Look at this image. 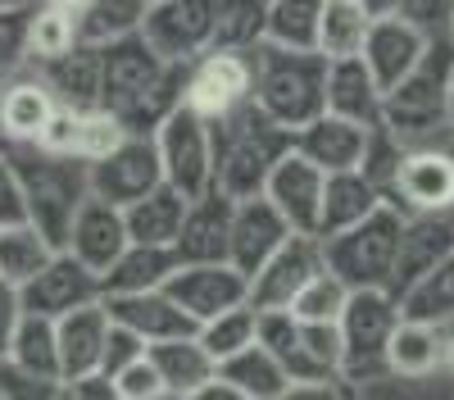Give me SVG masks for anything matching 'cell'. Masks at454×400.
I'll list each match as a JSON object with an SVG mask.
<instances>
[{
	"mask_svg": "<svg viewBox=\"0 0 454 400\" xmlns=\"http://www.w3.org/2000/svg\"><path fill=\"white\" fill-rule=\"evenodd\" d=\"M10 164H14L19 192H23L27 224L55 250H64L73 218H78L82 200L91 196L87 164L68 160V155H55V151H46V145H10Z\"/></svg>",
	"mask_w": 454,
	"mask_h": 400,
	"instance_id": "cell-1",
	"label": "cell"
},
{
	"mask_svg": "<svg viewBox=\"0 0 454 400\" xmlns=\"http://www.w3.org/2000/svg\"><path fill=\"white\" fill-rule=\"evenodd\" d=\"M291 155V132L278 128L254 100L237 114L214 123V187H223L232 200L259 196L269 173Z\"/></svg>",
	"mask_w": 454,
	"mask_h": 400,
	"instance_id": "cell-2",
	"label": "cell"
},
{
	"mask_svg": "<svg viewBox=\"0 0 454 400\" xmlns=\"http://www.w3.org/2000/svg\"><path fill=\"white\" fill-rule=\"evenodd\" d=\"M254 109H263L278 128L300 132L327 114V59L318 51H286L263 42L254 51Z\"/></svg>",
	"mask_w": 454,
	"mask_h": 400,
	"instance_id": "cell-3",
	"label": "cell"
},
{
	"mask_svg": "<svg viewBox=\"0 0 454 400\" xmlns=\"http://www.w3.org/2000/svg\"><path fill=\"white\" fill-rule=\"evenodd\" d=\"M450 82H454V46L432 42L419 68L395 82L382 100V128L404 145H432L436 137H454L450 128Z\"/></svg>",
	"mask_w": 454,
	"mask_h": 400,
	"instance_id": "cell-4",
	"label": "cell"
},
{
	"mask_svg": "<svg viewBox=\"0 0 454 400\" xmlns=\"http://www.w3.org/2000/svg\"><path fill=\"white\" fill-rule=\"evenodd\" d=\"M400 232H404V209L387 200L364 224L336 237H318L327 273H336L350 291H391L395 260H400Z\"/></svg>",
	"mask_w": 454,
	"mask_h": 400,
	"instance_id": "cell-5",
	"label": "cell"
},
{
	"mask_svg": "<svg viewBox=\"0 0 454 400\" xmlns=\"http://www.w3.org/2000/svg\"><path fill=\"white\" fill-rule=\"evenodd\" d=\"M404 318V305L391 291H350L346 310H340V378L364 387L372 378H387V350L391 333Z\"/></svg>",
	"mask_w": 454,
	"mask_h": 400,
	"instance_id": "cell-6",
	"label": "cell"
},
{
	"mask_svg": "<svg viewBox=\"0 0 454 400\" xmlns=\"http://www.w3.org/2000/svg\"><path fill=\"white\" fill-rule=\"evenodd\" d=\"M150 137H155L160 169L173 192L196 200L214 187V123L200 119L192 105H177Z\"/></svg>",
	"mask_w": 454,
	"mask_h": 400,
	"instance_id": "cell-7",
	"label": "cell"
},
{
	"mask_svg": "<svg viewBox=\"0 0 454 400\" xmlns=\"http://www.w3.org/2000/svg\"><path fill=\"white\" fill-rule=\"evenodd\" d=\"M254 96V51H227L214 46L196 64H186L182 105H192L200 119L218 123L227 114L246 109Z\"/></svg>",
	"mask_w": 454,
	"mask_h": 400,
	"instance_id": "cell-8",
	"label": "cell"
},
{
	"mask_svg": "<svg viewBox=\"0 0 454 400\" xmlns=\"http://www.w3.org/2000/svg\"><path fill=\"white\" fill-rule=\"evenodd\" d=\"M218 0H150L141 36L164 64H196L214 51Z\"/></svg>",
	"mask_w": 454,
	"mask_h": 400,
	"instance_id": "cell-9",
	"label": "cell"
},
{
	"mask_svg": "<svg viewBox=\"0 0 454 400\" xmlns=\"http://www.w3.org/2000/svg\"><path fill=\"white\" fill-rule=\"evenodd\" d=\"M100 301H105L100 273L87 269L78 255H68V250H55L51 260L19 286L23 314H42V318H64L73 310H87V305H100Z\"/></svg>",
	"mask_w": 454,
	"mask_h": 400,
	"instance_id": "cell-10",
	"label": "cell"
},
{
	"mask_svg": "<svg viewBox=\"0 0 454 400\" xmlns=\"http://www.w3.org/2000/svg\"><path fill=\"white\" fill-rule=\"evenodd\" d=\"M87 177H91V196L119 205V209L137 205L145 192H155L160 182H164L155 137H150V132H128L109 155H100L96 164H87Z\"/></svg>",
	"mask_w": 454,
	"mask_h": 400,
	"instance_id": "cell-11",
	"label": "cell"
},
{
	"mask_svg": "<svg viewBox=\"0 0 454 400\" xmlns=\"http://www.w3.org/2000/svg\"><path fill=\"white\" fill-rule=\"evenodd\" d=\"M387 200L404 214H454V151L404 145Z\"/></svg>",
	"mask_w": 454,
	"mask_h": 400,
	"instance_id": "cell-12",
	"label": "cell"
},
{
	"mask_svg": "<svg viewBox=\"0 0 454 400\" xmlns=\"http://www.w3.org/2000/svg\"><path fill=\"white\" fill-rule=\"evenodd\" d=\"M327 269L323 260V241L318 237H286L282 250L250 278V305L254 310H291L295 296L305 291L318 273Z\"/></svg>",
	"mask_w": 454,
	"mask_h": 400,
	"instance_id": "cell-13",
	"label": "cell"
},
{
	"mask_svg": "<svg viewBox=\"0 0 454 400\" xmlns=\"http://www.w3.org/2000/svg\"><path fill=\"white\" fill-rule=\"evenodd\" d=\"M323 187H327V173L314 169L305 155H291L269 173V182H263V200H269L282 218L286 228L300 232V237H318V224H323Z\"/></svg>",
	"mask_w": 454,
	"mask_h": 400,
	"instance_id": "cell-14",
	"label": "cell"
},
{
	"mask_svg": "<svg viewBox=\"0 0 454 400\" xmlns=\"http://www.w3.org/2000/svg\"><path fill=\"white\" fill-rule=\"evenodd\" d=\"M454 255V214H404L400 232V260L391 278V296L404 301L436 264Z\"/></svg>",
	"mask_w": 454,
	"mask_h": 400,
	"instance_id": "cell-15",
	"label": "cell"
},
{
	"mask_svg": "<svg viewBox=\"0 0 454 400\" xmlns=\"http://www.w3.org/2000/svg\"><path fill=\"white\" fill-rule=\"evenodd\" d=\"M164 291H168V296H173L186 314H192L196 323H209L214 314L250 301V282H246L232 264H227V260H218V264H177Z\"/></svg>",
	"mask_w": 454,
	"mask_h": 400,
	"instance_id": "cell-16",
	"label": "cell"
},
{
	"mask_svg": "<svg viewBox=\"0 0 454 400\" xmlns=\"http://www.w3.org/2000/svg\"><path fill=\"white\" fill-rule=\"evenodd\" d=\"M232 214H237V200L223 187H209L205 196H196L192 205H186L182 232L173 241L177 264H218V260H227V250H232Z\"/></svg>",
	"mask_w": 454,
	"mask_h": 400,
	"instance_id": "cell-17",
	"label": "cell"
},
{
	"mask_svg": "<svg viewBox=\"0 0 454 400\" xmlns=\"http://www.w3.org/2000/svg\"><path fill=\"white\" fill-rule=\"evenodd\" d=\"M286 237H295L286 228V218L263 196H246V200H237V214H232V250H227V264L250 282L282 250Z\"/></svg>",
	"mask_w": 454,
	"mask_h": 400,
	"instance_id": "cell-18",
	"label": "cell"
},
{
	"mask_svg": "<svg viewBox=\"0 0 454 400\" xmlns=\"http://www.w3.org/2000/svg\"><path fill=\"white\" fill-rule=\"evenodd\" d=\"M427 46H432V36H423L409 19L391 14V19H372V27H368V36H364L359 59L372 68L377 87L391 91L395 82H404L409 73L419 68V59L427 55Z\"/></svg>",
	"mask_w": 454,
	"mask_h": 400,
	"instance_id": "cell-19",
	"label": "cell"
},
{
	"mask_svg": "<svg viewBox=\"0 0 454 400\" xmlns=\"http://www.w3.org/2000/svg\"><path fill=\"white\" fill-rule=\"evenodd\" d=\"M372 128L340 119V114H318L314 123H305L300 132H291L295 155H305L314 169L323 173H346V169H364Z\"/></svg>",
	"mask_w": 454,
	"mask_h": 400,
	"instance_id": "cell-20",
	"label": "cell"
},
{
	"mask_svg": "<svg viewBox=\"0 0 454 400\" xmlns=\"http://www.w3.org/2000/svg\"><path fill=\"white\" fill-rule=\"evenodd\" d=\"M123 137H128V128L114 114H105V109H68V105H59L51 128H46V137L36 145H46V151H55V155H68V160L96 164Z\"/></svg>",
	"mask_w": 454,
	"mask_h": 400,
	"instance_id": "cell-21",
	"label": "cell"
},
{
	"mask_svg": "<svg viewBox=\"0 0 454 400\" xmlns=\"http://www.w3.org/2000/svg\"><path fill=\"white\" fill-rule=\"evenodd\" d=\"M128 246H132V237H128L123 209L109 205V200H100V196H87L82 209H78V218H73V228H68L64 250L78 255L87 269H96V273L105 278V269L119 260Z\"/></svg>",
	"mask_w": 454,
	"mask_h": 400,
	"instance_id": "cell-22",
	"label": "cell"
},
{
	"mask_svg": "<svg viewBox=\"0 0 454 400\" xmlns=\"http://www.w3.org/2000/svg\"><path fill=\"white\" fill-rule=\"evenodd\" d=\"M105 305H109L114 323L132 327L145 346H160V341H173V337H196L200 333V323L186 314L164 286L160 291H137V296H114Z\"/></svg>",
	"mask_w": 454,
	"mask_h": 400,
	"instance_id": "cell-23",
	"label": "cell"
},
{
	"mask_svg": "<svg viewBox=\"0 0 454 400\" xmlns=\"http://www.w3.org/2000/svg\"><path fill=\"white\" fill-rule=\"evenodd\" d=\"M55 109H59V100L46 87L42 73L14 78L5 91H0V137H5L10 145H36L46 137Z\"/></svg>",
	"mask_w": 454,
	"mask_h": 400,
	"instance_id": "cell-24",
	"label": "cell"
},
{
	"mask_svg": "<svg viewBox=\"0 0 454 400\" xmlns=\"http://www.w3.org/2000/svg\"><path fill=\"white\" fill-rule=\"evenodd\" d=\"M382 100H387V91L377 87L372 68L359 55L327 59V114H340V119H355L364 128H377L382 123Z\"/></svg>",
	"mask_w": 454,
	"mask_h": 400,
	"instance_id": "cell-25",
	"label": "cell"
},
{
	"mask_svg": "<svg viewBox=\"0 0 454 400\" xmlns=\"http://www.w3.org/2000/svg\"><path fill=\"white\" fill-rule=\"evenodd\" d=\"M109 305H87L73 310L64 318H55L59 327V364H64V382H78L87 373H100V355H105V337H109Z\"/></svg>",
	"mask_w": 454,
	"mask_h": 400,
	"instance_id": "cell-26",
	"label": "cell"
},
{
	"mask_svg": "<svg viewBox=\"0 0 454 400\" xmlns=\"http://www.w3.org/2000/svg\"><path fill=\"white\" fill-rule=\"evenodd\" d=\"M387 205V192L364 173V169H346V173H327L323 187V224L318 237H336L355 224H364L368 214H377Z\"/></svg>",
	"mask_w": 454,
	"mask_h": 400,
	"instance_id": "cell-27",
	"label": "cell"
},
{
	"mask_svg": "<svg viewBox=\"0 0 454 400\" xmlns=\"http://www.w3.org/2000/svg\"><path fill=\"white\" fill-rule=\"evenodd\" d=\"M5 359L14 364V369H23L32 382L59 387L64 382V364H59V327H55V318L23 314L14 323V333H10Z\"/></svg>",
	"mask_w": 454,
	"mask_h": 400,
	"instance_id": "cell-28",
	"label": "cell"
},
{
	"mask_svg": "<svg viewBox=\"0 0 454 400\" xmlns=\"http://www.w3.org/2000/svg\"><path fill=\"white\" fill-rule=\"evenodd\" d=\"M173 269H177V250L173 246H137L132 241L100 278L105 282V301L137 296V291H160V286H168Z\"/></svg>",
	"mask_w": 454,
	"mask_h": 400,
	"instance_id": "cell-29",
	"label": "cell"
},
{
	"mask_svg": "<svg viewBox=\"0 0 454 400\" xmlns=\"http://www.w3.org/2000/svg\"><path fill=\"white\" fill-rule=\"evenodd\" d=\"M59 105L68 109H100V46H73L68 55L36 64Z\"/></svg>",
	"mask_w": 454,
	"mask_h": 400,
	"instance_id": "cell-30",
	"label": "cell"
},
{
	"mask_svg": "<svg viewBox=\"0 0 454 400\" xmlns=\"http://www.w3.org/2000/svg\"><path fill=\"white\" fill-rule=\"evenodd\" d=\"M441 359H445V333H441V323L404 314L395 323V333H391L387 369L400 373V378H427V373L441 369Z\"/></svg>",
	"mask_w": 454,
	"mask_h": 400,
	"instance_id": "cell-31",
	"label": "cell"
},
{
	"mask_svg": "<svg viewBox=\"0 0 454 400\" xmlns=\"http://www.w3.org/2000/svg\"><path fill=\"white\" fill-rule=\"evenodd\" d=\"M186 200L182 192H173L168 182H160L155 192H145L137 205L123 209L128 218V237L137 246H173L177 232H182V218H186Z\"/></svg>",
	"mask_w": 454,
	"mask_h": 400,
	"instance_id": "cell-32",
	"label": "cell"
},
{
	"mask_svg": "<svg viewBox=\"0 0 454 400\" xmlns=\"http://www.w3.org/2000/svg\"><path fill=\"white\" fill-rule=\"evenodd\" d=\"M150 359H155V369H160V378H164V391H177V396H196V391L218 373V364H214V355L200 346V337L160 341V346H150Z\"/></svg>",
	"mask_w": 454,
	"mask_h": 400,
	"instance_id": "cell-33",
	"label": "cell"
},
{
	"mask_svg": "<svg viewBox=\"0 0 454 400\" xmlns=\"http://www.w3.org/2000/svg\"><path fill=\"white\" fill-rule=\"evenodd\" d=\"M73 46H82L78 10L55 5V0H36L32 14H27V59L51 64V59L68 55Z\"/></svg>",
	"mask_w": 454,
	"mask_h": 400,
	"instance_id": "cell-34",
	"label": "cell"
},
{
	"mask_svg": "<svg viewBox=\"0 0 454 400\" xmlns=\"http://www.w3.org/2000/svg\"><path fill=\"white\" fill-rule=\"evenodd\" d=\"M372 19L359 0H327L323 19H318V55L323 59H350L364 51Z\"/></svg>",
	"mask_w": 454,
	"mask_h": 400,
	"instance_id": "cell-35",
	"label": "cell"
},
{
	"mask_svg": "<svg viewBox=\"0 0 454 400\" xmlns=\"http://www.w3.org/2000/svg\"><path fill=\"white\" fill-rule=\"evenodd\" d=\"M145 10H150V0H87L78 10L82 46H105V42H119V36L141 32Z\"/></svg>",
	"mask_w": 454,
	"mask_h": 400,
	"instance_id": "cell-36",
	"label": "cell"
},
{
	"mask_svg": "<svg viewBox=\"0 0 454 400\" xmlns=\"http://www.w3.org/2000/svg\"><path fill=\"white\" fill-rule=\"evenodd\" d=\"M218 378H227L232 387H241L250 400H278L282 391H286V369L282 364L263 350L259 341L254 346H246L241 355H232V359H223L218 364Z\"/></svg>",
	"mask_w": 454,
	"mask_h": 400,
	"instance_id": "cell-37",
	"label": "cell"
},
{
	"mask_svg": "<svg viewBox=\"0 0 454 400\" xmlns=\"http://www.w3.org/2000/svg\"><path fill=\"white\" fill-rule=\"evenodd\" d=\"M327 0H273L269 5V46L318 51V19Z\"/></svg>",
	"mask_w": 454,
	"mask_h": 400,
	"instance_id": "cell-38",
	"label": "cell"
},
{
	"mask_svg": "<svg viewBox=\"0 0 454 400\" xmlns=\"http://www.w3.org/2000/svg\"><path fill=\"white\" fill-rule=\"evenodd\" d=\"M269 5H273V0H218L214 46H227V51H259L263 36H269Z\"/></svg>",
	"mask_w": 454,
	"mask_h": 400,
	"instance_id": "cell-39",
	"label": "cell"
},
{
	"mask_svg": "<svg viewBox=\"0 0 454 400\" xmlns=\"http://www.w3.org/2000/svg\"><path fill=\"white\" fill-rule=\"evenodd\" d=\"M51 255H55V246L36 232L27 218H23V224H5V228H0V278H5V282L23 286L36 269L51 260Z\"/></svg>",
	"mask_w": 454,
	"mask_h": 400,
	"instance_id": "cell-40",
	"label": "cell"
},
{
	"mask_svg": "<svg viewBox=\"0 0 454 400\" xmlns=\"http://www.w3.org/2000/svg\"><path fill=\"white\" fill-rule=\"evenodd\" d=\"M200 346L214 355V364H223V359H232V355H241L246 346H254L259 341V310L246 301V305H232V310H223V314H214L209 323H200Z\"/></svg>",
	"mask_w": 454,
	"mask_h": 400,
	"instance_id": "cell-41",
	"label": "cell"
},
{
	"mask_svg": "<svg viewBox=\"0 0 454 400\" xmlns=\"http://www.w3.org/2000/svg\"><path fill=\"white\" fill-rule=\"evenodd\" d=\"M400 305L413 318H427V323H441V327L454 323V255H450L445 264H436Z\"/></svg>",
	"mask_w": 454,
	"mask_h": 400,
	"instance_id": "cell-42",
	"label": "cell"
},
{
	"mask_svg": "<svg viewBox=\"0 0 454 400\" xmlns=\"http://www.w3.org/2000/svg\"><path fill=\"white\" fill-rule=\"evenodd\" d=\"M346 301H350V286L340 282L336 273H318L305 291L295 296V305H291V314L300 318V323H336L340 318V310H346Z\"/></svg>",
	"mask_w": 454,
	"mask_h": 400,
	"instance_id": "cell-43",
	"label": "cell"
},
{
	"mask_svg": "<svg viewBox=\"0 0 454 400\" xmlns=\"http://www.w3.org/2000/svg\"><path fill=\"white\" fill-rule=\"evenodd\" d=\"M400 19H409L423 36L432 42H450V27H454V0H404Z\"/></svg>",
	"mask_w": 454,
	"mask_h": 400,
	"instance_id": "cell-44",
	"label": "cell"
},
{
	"mask_svg": "<svg viewBox=\"0 0 454 400\" xmlns=\"http://www.w3.org/2000/svg\"><path fill=\"white\" fill-rule=\"evenodd\" d=\"M114 387L123 391V400H160L164 396V378L155 369V359H150V350L141 359H132L128 369L114 373Z\"/></svg>",
	"mask_w": 454,
	"mask_h": 400,
	"instance_id": "cell-45",
	"label": "cell"
},
{
	"mask_svg": "<svg viewBox=\"0 0 454 400\" xmlns=\"http://www.w3.org/2000/svg\"><path fill=\"white\" fill-rule=\"evenodd\" d=\"M150 346L132 333V327H123V323H109V337H105V355H100V373L105 378H114L119 369H128L132 359H141Z\"/></svg>",
	"mask_w": 454,
	"mask_h": 400,
	"instance_id": "cell-46",
	"label": "cell"
},
{
	"mask_svg": "<svg viewBox=\"0 0 454 400\" xmlns=\"http://www.w3.org/2000/svg\"><path fill=\"white\" fill-rule=\"evenodd\" d=\"M27 14L32 10H0V73L27 59Z\"/></svg>",
	"mask_w": 454,
	"mask_h": 400,
	"instance_id": "cell-47",
	"label": "cell"
},
{
	"mask_svg": "<svg viewBox=\"0 0 454 400\" xmlns=\"http://www.w3.org/2000/svg\"><path fill=\"white\" fill-rule=\"evenodd\" d=\"M278 400H359V387L346 378H314V382H286Z\"/></svg>",
	"mask_w": 454,
	"mask_h": 400,
	"instance_id": "cell-48",
	"label": "cell"
},
{
	"mask_svg": "<svg viewBox=\"0 0 454 400\" xmlns=\"http://www.w3.org/2000/svg\"><path fill=\"white\" fill-rule=\"evenodd\" d=\"M55 387L46 382H32L23 369H14V364L0 355V400H51Z\"/></svg>",
	"mask_w": 454,
	"mask_h": 400,
	"instance_id": "cell-49",
	"label": "cell"
},
{
	"mask_svg": "<svg viewBox=\"0 0 454 400\" xmlns=\"http://www.w3.org/2000/svg\"><path fill=\"white\" fill-rule=\"evenodd\" d=\"M23 192H19V177L10 164V151H0V228L5 224H23Z\"/></svg>",
	"mask_w": 454,
	"mask_h": 400,
	"instance_id": "cell-50",
	"label": "cell"
},
{
	"mask_svg": "<svg viewBox=\"0 0 454 400\" xmlns=\"http://www.w3.org/2000/svg\"><path fill=\"white\" fill-rule=\"evenodd\" d=\"M23 318V305H19V286L0 278V355H5L10 346V333H14V323Z\"/></svg>",
	"mask_w": 454,
	"mask_h": 400,
	"instance_id": "cell-51",
	"label": "cell"
},
{
	"mask_svg": "<svg viewBox=\"0 0 454 400\" xmlns=\"http://www.w3.org/2000/svg\"><path fill=\"white\" fill-rule=\"evenodd\" d=\"M68 387H73L78 400H123V391L114 387V378H105V373H87V378L68 382Z\"/></svg>",
	"mask_w": 454,
	"mask_h": 400,
	"instance_id": "cell-52",
	"label": "cell"
},
{
	"mask_svg": "<svg viewBox=\"0 0 454 400\" xmlns=\"http://www.w3.org/2000/svg\"><path fill=\"white\" fill-rule=\"evenodd\" d=\"M192 400H250V396H246L241 387H232L227 378H218V373H214V378H209V382H205V387H200Z\"/></svg>",
	"mask_w": 454,
	"mask_h": 400,
	"instance_id": "cell-53",
	"label": "cell"
},
{
	"mask_svg": "<svg viewBox=\"0 0 454 400\" xmlns=\"http://www.w3.org/2000/svg\"><path fill=\"white\" fill-rule=\"evenodd\" d=\"M359 5L368 10V19H391V14H400L404 0H359Z\"/></svg>",
	"mask_w": 454,
	"mask_h": 400,
	"instance_id": "cell-54",
	"label": "cell"
},
{
	"mask_svg": "<svg viewBox=\"0 0 454 400\" xmlns=\"http://www.w3.org/2000/svg\"><path fill=\"white\" fill-rule=\"evenodd\" d=\"M441 369H450V373H454V333L445 337V359H441Z\"/></svg>",
	"mask_w": 454,
	"mask_h": 400,
	"instance_id": "cell-55",
	"label": "cell"
},
{
	"mask_svg": "<svg viewBox=\"0 0 454 400\" xmlns=\"http://www.w3.org/2000/svg\"><path fill=\"white\" fill-rule=\"evenodd\" d=\"M51 400H78V396H73V387H68V382H59V387L51 391Z\"/></svg>",
	"mask_w": 454,
	"mask_h": 400,
	"instance_id": "cell-56",
	"label": "cell"
},
{
	"mask_svg": "<svg viewBox=\"0 0 454 400\" xmlns=\"http://www.w3.org/2000/svg\"><path fill=\"white\" fill-rule=\"evenodd\" d=\"M36 0H0V10H32Z\"/></svg>",
	"mask_w": 454,
	"mask_h": 400,
	"instance_id": "cell-57",
	"label": "cell"
},
{
	"mask_svg": "<svg viewBox=\"0 0 454 400\" xmlns=\"http://www.w3.org/2000/svg\"><path fill=\"white\" fill-rule=\"evenodd\" d=\"M160 400H192V396H177V391H164Z\"/></svg>",
	"mask_w": 454,
	"mask_h": 400,
	"instance_id": "cell-58",
	"label": "cell"
},
{
	"mask_svg": "<svg viewBox=\"0 0 454 400\" xmlns=\"http://www.w3.org/2000/svg\"><path fill=\"white\" fill-rule=\"evenodd\" d=\"M450 128H454V82H450Z\"/></svg>",
	"mask_w": 454,
	"mask_h": 400,
	"instance_id": "cell-59",
	"label": "cell"
},
{
	"mask_svg": "<svg viewBox=\"0 0 454 400\" xmlns=\"http://www.w3.org/2000/svg\"><path fill=\"white\" fill-rule=\"evenodd\" d=\"M450 46H454V27H450Z\"/></svg>",
	"mask_w": 454,
	"mask_h": 400,
	"instance_id": "cell-60",
	"label": "cell"
}]
</instances>
